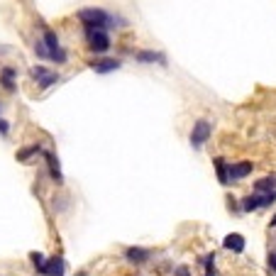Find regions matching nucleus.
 Masks as SVG:
<instances>
[{
    "mask_svg": "<svg viewBox=\"0 0 276 276\" xmlns=\"http://www.w3.org/2000/svg\"><path fill=\"white\" fill-rule=\"evenodd\" d=\"M34 52H37V54H39V56H44V59H47V56H49V52H47V47L42 44V39H39V42L34 44Z\"/></svg>",
    "mask_w": 276,
    "mask_h": 276,
    "instance_id": "aec40b11",
    "label": "nucleus"
},
{
    "mask_svg": "<svg viewBox=\"0 0 276 276\" xmlns=\"http://www.w3.org/2000/svg\"><path fill=\"white\" fill-rule=\"evenodd\" d=\"M125 257H127V262H132V264H144V262L152 257V252L144 249V247H127V249H125Z\"/></svg>",
    "mask_w": 276,
    "mask_h": 276,
    "instance_id": "423d86ee",
    "label": "nucleus"
},
{
    "mask_svg": "<svg viewBox=\"0 0 276 276\" xmlns=\"http://www.w3.org/2000/svg\"><path fill=\"white\" fill-rule=\"evenodd\" d=\"M37 83H39V88H49V86L59 83V74H49V71H47V74H44L42 78H39Z\"/></svg>",
    "mask_w": 276,
    "mask_h": 276,
    "instance_id": "f3484780",
    "label": "nucleus"
},
{
    "mask_svg": "<svg viewBox=\"0 0 276 276\" xmlns=\"http://www.w3.org/2000/svg\"><path fill=\"white\" fill-rule=\"evenodd\" d=\"M30 74H32V78H37V81H39V78H42V76L47 74V68H44V66H34L32 71H30Z\"/></svg>",
    "mask_w": 276,
    "mask_h": 276,
    "instance_id": "412c9836",
    "label": "nucleus"
},
{
    "mask_svg": "<svg viewBox=\"0 0 276 276\" xmlns=\"http://www.w3.org/2000/svg\"><path fill=\"white\" fill-rule=\"evenodd\" d=\"M44 156H47V164H49V174H52V178H54L56 183H61L64 176H61V169H59V159H56L52 152H44Z\"/></svg>",
    "mask_w": 276,
    "mask_h": 276,
    "instance_id": "9b49d317",
    "label": "nucleus"
},
{
    "mask_svg": "<svg viewBox=\"0 0 276 276\" xmlns=\"http://www.w3.org/2000/svg\"><path fill=\"white\" fill-rule=\"evenodd\" d=\"M30 259H32V264L37 266V271L42 274V271H44V264H47V259H44V257H42L39 252H32V254H30Z\"/></svg>",
    "mask_w": 276,
    "mask_h": 276,
    "instance_id": "a211bd4d",
    "label": "nucleus"
},
{
    "mask_svg": "<svg viewBox=\"0 0 276 276\" xmlns=\"http://www.w3.org/2000/svg\"><path fill=\"white\" fill-rule=\"evenodd\" d=\"M86 39H88V49L96 54H105L110 49V34L105 30H86Z\"/></svg>",
    "mask_w": 276,
    "mask_h": 276,
    "instance_id": "f03ea898",
    "label": "nucleus"
},
{
    "mask_svg": "<svg viewBox=\"0 0 276 276\" xmlns=\"http://www.w3.org/2000/svg\"><path fill=\"white\" fill-rule=\"evenodd\" d=\"M254 191H257V193H271V191H276V176L259 178V181L254 183Z\"/></svg>",
    "mask_w": 276,
    "mask_h": 276,
    "instance_id": "ddd939ff",
    "label": "nucleus"
},
{
    "mask_svg": "<svg viewBox=\"0 0 276 276\" xmlns=\"http://www.w3.org/2000/svg\"><path fill=\"white\" fill-rule=\"evenodd\" d=\"M137 61L140 64H154V61H159V64H166V56L164 54H159V52H140L137 54Z\"/></svg>",
    "mask_w": 276,
    "mask_h": 276,
    "instance_id": "f8f14e48",
    "label": "nucleus"
},
{
    "mask_svg": "<svg viewBox=\"0 0 276 276\" xmlns=\"http://www.w3.org/2000/svg\"><path fill=\"white\" fill-rule=\"evenodd\" d=\"M269 266H271V269H274V271H276V252H271V254H269Z\"/></svg>",
    "mask_w": 276,
    "mask_h": 276,
    "instance_id": "b1692460",
    "label": "nucleus"
},
{
    "mask_svg": "<svg viewBox=\"0 0 276 276\" xmlns=\"http://www.w3.org/2000/svg\"><path fill=\"white\" fill-rule=\"evenodd\" d=\"M247 174H252V162H240V164L227 166V181H240Z\"/></svg>",
    "mask_w": 276,
    "mask_h": 276,
    "instance_id": "39448f33",
    "label": "nucleus"
},
{
    "mask_svg": "<svg viewBox=\"0 0 276 276\" xmlns=\"http://www.w3.org/2000/svg\"><path fill=\"white\" fill-rule=\"evenodd\" d=\"M15 78H17V71H15V68L3 66V71H0V83H3V88L15 90Z\"/></svg>",
    "mask_w": 276,
    "mask_h": 276,
    "instance_id": "9d476101",
    "label": "nucleus"
},
{
    "mask_svg": "<svg viewBox=\"0 0 276 276\" xmlns=\"http://www.w3.org/2000/svg\"><path fill=\"white\" fill-rule=\"evenodd\" d=\"M122 64L118 59H100V61H90V68L96 74H110V71H118Z\"/></svg>",
    "mask_w": 276,
    "mask_h": 276,
    "instance_id": "0eeeda50",
    "label": "nucleus"
},
{
    "mask_svg": "<svg viewBox=\"0 0 276 276\" xmlns=\"http://www.w3.org/2000/svg\"><path fill=\"white\" fill-rule=\"evenodd\" d=\"M8 130H10V125L5 120H0V134H8Z\"/></svg>",
    "mask_w": 276,
    "mask_h": 276,
    "instance_id": "5701e85b",
    "label": "nucleus"
},
{
    "mask_svg": "<svg viewBox=\"0 0 276 276\" xmlns=\"http://www.w3.org/2000/svg\"><path fill=\"white\" fill-rule=\"evenodd\" d=\"M215 169H218V178H220L222 186H227L230 181H227V164H225V159H215Z\"/></svg>",
    "mask_w": 276,
    "mask_h": 276,
    "instance_id": "dca6fc26",
    "label": "nucleus"
},
{
    "mask_svg": "<svg viewBox=\"0 0 276 276\" xmlns=\"http://www.w3.org/2000/svg\"><path fill=\"white\" fill-rule=\"evenodd\" d=\"M49 59H52V61H56V64H64V61H66V52H64V49H56V52H52V54H49Z\"/></svg>",
    "mask_w": 276,
    "mask_h": 276,
    "instance_id": "6ab92c4d",
    "label": "nucleus"
},
{
    "mask_svg": "<svg viewBox=\"0 0 276 276\" xmlns=\"http://www.w3.org/2000/svg\"><path fill=\"white\" fill-rule=\"evenodd\" d=\"M64 269H66L64 259H61V257H52L44 264V271H42V274L44 276H64Z\"/></svg>",
    "mask_w": 276,
    "mask_h": 276,
    "instance_id": "1a4fd4ad",
    "label": "nucleus"
},
{
    "mask_svg": "<svg viewBox=\"0 0 276 276\" xmlns=\"http://www.w3.org/2000/svg\"><path fill=\"white\" fill-rule=\"evenodd\" d=\"M42 44L47 47V52L52 54V52H56V49H61V44H59V37H56V32H52V30H44V39H42ZM49 59V56H47Z\"/></svg>",
    "mask_w": 276,
    "mask_h": 276,
    "instance_id": "4468645a",
    "label": "nucleus"
},
{
    "mask_svg": "<svg viewBox=\"0 0 276 276\" xmlns=\"http://www.w3.org/2000/svg\"><path fill=\"white\" fill-rule=\"evenodd\" d=\"M274 200H276V191H271V193H252V196H247V198L242 200V210L244 213H252V210H257V208L271 205Z\"/></svg>",
    "mask_w": 276,
    "mask_h": 276,
    "instance_id": "7ed1b4c3",
    "label": "nucleus"
},
{
    "mask_svg": "<svg viewBox=\"0 0 276 276\" xmlns=\"http://www.w3.org/2000/svg\"><path fill=\"white\" fill-rule=\"evenodd\" d=\"M174 276H191V271H188V266H178L174 271Z\"/></svg>",
    "mask_w": 276,
    "mask_h": 276,
    "instance_id": "4be33fe9",
    "label": "nucleus"
},
{
    "mask_svg": "<svg viewBox=\"0 0 276 276\" xmlns=\"http://www.w3.org/2000/svg\"><path fill=\"white\" fill-rule=\"evenodd\" d=\"M78 20L86 25V30H108L115 22V17L108 10H103V8H83V10H78Z\"/></svg>",
    "mask_w": 276,
    "mask_h": 276,
    "instance_id": "f257e3e1",
    "label": "nucleus"
},
{
    "mask_svg": "<svg viewBox=\"0 0 276 276\" xmlns=\"http://www.w3.org/2000/svg\"><path fill=\"white\" fill-rule=\"evenodd\" d=\"M210 132H213L210 122L208 120H198L196 125H193V130H191V147H193V149H200L203 144L208 142Z\"/></svg>",
    "mask_w": 276,
    "mask_h": 276,
    "instance_id": "20e7f679",
    "label": "nucleus"
},
{
    "mask_svg": "<svg viewBox=\"0 0 276 276\" xmlns=\"http://www.w3.org/2000/svg\"><path fill=\"white\" fill-rule=\"evenodd\" d=\"M222 247L230 249V252H235V254H242L244 252V237L237 235V232H232V235H227V237L222 240Z\"/></svg>",
    "mask_w": 276,
    "mask_h": 276,
    "instance_id": "6e6552de",
    "label": "nucleus"
},
{
    "mask_svg": "<svg viewBox=\"0 0 276 276\" xmlns=\"http://www.w3.org/2000/svg\"><path fill=\"white\" fill-rule=\"evenodd\" d=\"M271 227H276V218H274V220H271Z\"/></svg>",
    "mask_w": 276,
    "mask_h": 276,
    "instance_id": "393cba45",
    "label": "nucleus"
},
{
    "mask_svg": "<svg viewBox=\"0 0 276 276\" xmlns=\"http://www.w3.org/2000/svg\"><path fill=\"white\" fill-rule=\"evenodd\" d=\"M39 152H42V147H39V144H32V147H25V149H20V152H17V162H27L30 156L39 154Z\"/></svg>",
    "mask_w": 276,
    "mask_h": 276,
    "instance_id": "2eb2a0df",
    "label": "nucleus"
}]
</instances>
